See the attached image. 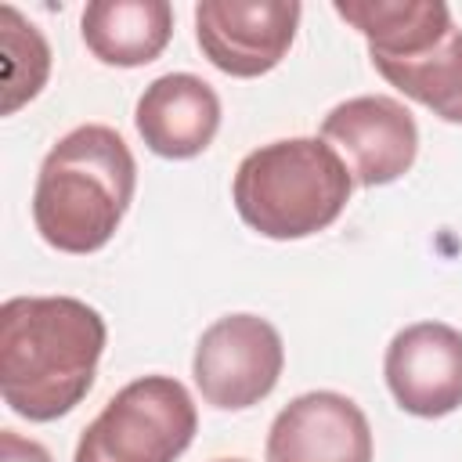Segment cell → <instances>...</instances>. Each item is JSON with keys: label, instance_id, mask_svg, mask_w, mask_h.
<instances>
[{"label": "cell", "instance_id": "6da1fadb", "mask_svg": "<svg viewBox=\"0 0 462 462\" xmlns=\"http://www.w3.org/2000/svg\"><path fill=\"white\" fill-rule=\"evenodd\" d=\"M105 318L76 296H11L0 307V393L29 422L72 411L94 386Z\"/></svg>", "mask_w": 462, "mask_h": 462}, {"label": "cell", "instance_id": "7a4b0ae2", "mask_svg": "<svg viewBox=\"0 0 462 462\" xmlns=\"http://www.w3.org/2000/svg\"><path fill=\"white\" fill-rule=\"evenodd\" d=\"M137 162L126 141L101 123L69 130L40 162L32 224L61 253L101 249L130 209Z\"/></svg>", "mask_w": 462, "mask_h": 462}, {"label": "cell", "instance_id": "3957f363", "mask_svg": "<svg viewBox=\"0 0 462 462\" xmlns=\"http://www.w3.org/2000/svg\"><path fill=\"white\" fill-rule=\"evenodd\" d=\"M354 177L332 144L285 137L260 144L235 170V209L263 238H307L325 231L350 202Z\"/></svg>", "mask_w": 462, "mask_h": 462}, {"label": "cell", "instance_id": "277c9868", "mask_svg": "<svg viewBox=\"0 0 462 462\" xmlns=\"http://www.w3.org/2000/svg\"><path fill=\"white\" fill-rule=\"evenodd\" d=\"M195 401L173 375L126 383L83 430L72 462H173L195 440Z\"/></svg>", "mask_w": 462, "mask_h": 462}, {"label": "cell", "instance_id": "5b68a950", "mask_svg": "<svg viewBox=\"0 0 462 462\" xmlns=\"http://www.w3.org/2000/svg\"><path fill=\"white\" fill-rule=\"evenodd\" d=\"M282 365L285 346L271 321L256 314H227L202 332L191 375L206 404L242 411L260 404L278 386Z\"/></svg>", "mask_w": 462, "mask_h": 462}, {"label": "cell", "instance_id": "8992f818", "mask_svg": "<svg viewBox=\"0 0 462 462\" xmlns=\"http://www.w3.org/2000/svg\"><path fill=\"white\" fill-rule=\"evenodd\" d=\"M300 14L303 7L292 0H202L195 36L220 72L253 79L289 54Z\"/></svg>", "mask_w": 462, "mask_h": 462}, {"label": "cell", "instance_id": "52a82bcc", "mask_svg": "<svg viewBox=\"0 0 462 462\" xmlns=\"http://www.w3.org/2000/svg\"><path fill=\"white\" fill-rule=\"evenodd\" d=\"M321 141L336 148L354 184L379 188L411 170L419 152V126L397 97L361 94L336 105L321 119Z\"/></svg>", "mask_w": 462, "mask_h": 462}, {"label": "cell", "instance_id": "ba28073f", "mask_svg": "<svg viewBox=\"0 0 462 462\" xmlns=\"http://www.w3.org/2000/svg\"><path fill=\"white\" fill-rule=\"evenodd\" d=\"M383 372L408 415H451L462 404V332L444 321H415L390 339Z\"/></svg>", "mask_w": 462, "mask_h": 462}, {"label": "cell", "instance_id": "9c48e42d", "mask_svg": "<svg viewBox=\"0 0 462 462\" xmlns=\"http://www.w3.org/2000/svg\"><path fill=\"white\" fill-rule=\"evenodd\" d=\"M267 462H372V426L336 390L300 393L271 422Z\"/></svg>", "mask_w": 462, "mask_h": 462}, {"label": "cell", "instance_id": "30bf717a", "mask_svg": "<svg viewBox=\"0 0 462 462\" xmlns=\"http://www.w3.org/2000/svg\"><path fill=\"white\" fill-rule=\"evenodd\" d=\"M141 141L162 159H191L206 152L220 130L217 90L191 72H166L144 87L134 112Z\"/></svg>", "mask_w": 462, "mask_h": 462}, {"label": "cell", "instance_id": "8fae6325", "mask_svg": "<svg viewBox=\"0 0 462 462\" xmlns=\"http://www.w3.org/2000/svg\"><path fill=\"white\" fill-rule=\"evenodd\" d=\"M87 51L119 69L148 65L173 36V7L166 0H94L83 11Z\"/></svg>", "mask_w": 462, "mask_h": 462}, {"label": "cell", "instance_id": "7c38bea8", "mask_svg": "<svg viewBox=\"0 0 462 462\" xmlns=\"http://www.w3.org/2000/svg\"><path fill=\"white\" fill-rule=\"evenodd\" d=\"M336 14L368 40L372 58H411L451 32L440 0H336Z\"/></svg>", "mask_w": 462, "mask_h": 462}, {"label": "cell", "instance_id": "4fadbf2b", "mask_svg": "<svg viewBox=\"0 0 462 462\" xmlns=\"http://www.w3.org/2000/svg\"><path fill=\"white\" fill-rule=\"evenodd\" d=\"M375 72L404 97L426 105L448 123H462V29L411 58H372Z\"/></svg>", "mask_w": 462, "mask_h": 462}, {"label": "cell", "instance_id": "5bb4252c", "mask_svg": "<svg viewBox=\"0 0 462 462\" xmlns=\"http://www.w3.org/2000/svg\"><path fill=\"white\" fill-rule=\"evenodd\" d=\"M0 54H4V105L0 112L11 116L18 105L32 101L51 72V47L43 32L25 22L11 4L0 7Z\"/></svg>", "mask_w": 462, "mask_h": 462}, {"label": "cell", "instance_id": "9a60e30c", "mask_svg": "<svg viewBox=\"0 0 462 462\" xmlns=\"http://www.w3.org/2000/svg\"><path fill=\"white\" fill-rule=\"evenodd\" d=\"M0 462H51V451L14 430L0 433Z\"/></svg>", "mask_w": 462, "mask_h": 462}, {"label": "cell", "instance_id": "2e32d148", "mask_svg": "<svg viewBox=\"0 0 462 462\" xmlns=\"http://www.w3.org/2000/svg\"><path fill=\"white\" fill-rule=\"evenodd\" d=\"M213 462H245V458H213Z\"/></svg>", "mask_w": 462, "mask_h": 462}]
</instances>
